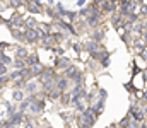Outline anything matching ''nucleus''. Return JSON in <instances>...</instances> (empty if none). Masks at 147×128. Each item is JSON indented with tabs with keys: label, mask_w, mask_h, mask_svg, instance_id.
I'll list each match as a JSON object with an SVG mask.
<instances>
[{
	"label": "nucleus",
	"mask_w": 147,
	"mask_h": 128,
	"mask_svg": "<svg viewBox=\"0 0 147 128\" xmlns=\"http://www.w3.org/2000/svg\"><path fill=\"white\" fill-rule=\"evenodd\" d=\"M5 22H7V26L10 27V31H12V29H21V27H24V17H22L21 12H14Z\"/></svg>",
	"instance_id": "obj_1"
},
{
	"label": "nucleus",
	"mask_w": 147,
	"mask_h": 128,
	"mask_svg": "<svg viewBox=\"0 0 147 128\" xmlns=\"http://www.w3.org/2000/svg\"><path fill=\"white\" fill-rule=\"evenodd\" d=\"M46 3H43L41 0H33V2H26V9L29 14H43L45 12Z\"/></svg>",
	"instance_id": "obj_2"
},
{
	"label": "nucleus",
	"mask_w": 147,
	"mask_h": 128,
	"mask_svg": "<svg viewBox=\"0 0 147 128\" xmlns=\"http://www.w3.org/2000/svg\"><path fill=\"white\" fill-rule=\"evenodd\" d=\"M128 115H130V118L134 120V121H144V118H146V113H144V109L142 108H139V106H135V104H132L130 106V111H128Z\"/></svg>",
	"instance_id": "obj_3"
},
{
	"label": "nucleus",
	"mask_w": 147,
	"mask_h": 128,
	"mask_svg": "<svg viewBox=\"0 0 147 128\" xmlns=\"http://www.w3.org/2000/svg\"><path fill=\"white\" fill-rule=\"evenodd\" d=\"M39 90H41V84L38 82L36 79L29 80V82L26 84V87H24V92H26V96H36Z\"/></svg>",
	"instance_id": "obj_4"
},
{
	"label": "nucleus",
	"mask_w": 147,
	"mask_h": 128,
	"mask_svg": "<svg viewBox=\"0 0 147 128\" xmlns=\"http://www.w3.org/2000/svg\"><path fill=\"white\" fill-rule=\"evenodd\" d=\"M101 17H103V12H98V14H91V15L86 19V26H89V27H92V29L99 27V24H101Z\"/></svg>",
	"instance_id": "obj_5"
},
{
	"label": "nucleus",
	"mask_w": 147,
	"mask_h": 128,
	"mask_svg": "<svg viewBox=\"0 0 147 128\" xmlns=\"http://www.w3.org/2000/svg\"><path fill=\"white\" fill-rule=\"evenodd\" d=\"M43 109H45V99H39V97H38L36 103H33V104L29 106V116H33V118H34V116L39 115Z\"/></svg>",
	"instance_id": "obj_6"
},
{
	"label": "nucleus",
	"mask_w": 147,
	"mask_h": 128,
	"mask_svg": "<svg viewBox=\"0 0 147 128\" xmlns=\"http://www.w3.org/2000/svg\"><path fill=\"white\" fill-rule=\"evenodd\" d=\"M72 63H70V58L69 56H57V60H55V68L57 70H67L69 67H70Z\"/></svg>",
	"instance_id": "obj_7"
},
{
	"label": "nucleus",
	"mask_w": 147,
	"mask_h": 128,
	"mask_svg": "<svg viewBox=\"0 0 147 128\" xmlns=\"http://www.w3.org/2000/svg\"><path fill=\"white\" fill-rule=\"evenodd\" d=\"M99 7H101V12H116L118 10V2H108V0H103L99 2Z\"/></svg>",
	"instance_id": "obj_8"
},
{
	"label": "nucleus",
	"mask_w": 147,
	"mask_h": 128,
	"mask_svg": "<svg viewBox=\"0 0 147 128\" xmlns=\"http://www.w3.org/2000/svg\"><path fill=\"white\" fill-rule=\"evenodd\" d=\"M70 85H72V82H70L69 79H65L63 75H58V79H57V89H58L60 92H69Z\"/></svg>",
	"instance_id": "obj_9"
},
{
	"label": "nucleus",
	"mask_w": 147,
	"mask_h": 128,
	"mask_svg": "<svg viewBox=\"0 0 147 128\" xmlns=\"http://www.w3.org/2000/svg\"><path fill=\"white\" fill-rule=\"evenodd\" d=\"M94 60H98V62H101L103 63V67H108V56H110V53L106 51V50H101V51H98V53H94V55H91Z\"/></svg>",
	"instance_id": "obj_10"
},
{
	"label": "nucleus",
	"mask_w": 147,
	"mask_h": 128,
	"mask_svg": "<svg viewBox=\"0 0 147 128\" xmlns=\"http://www.w3.org/2000/svg\"><path fill=\"white\" fill-rule=\"evenodd\" d=\"M84 50H86L87 53H91V55H94V53H98V51H101V44L91 40V41L84 43Z\"/></svg>",
	"instance_id": "obj_11"
},
{
	"label": "nucleus",
	"mask_w": 147,
	"mask_h": 128,
	"mask_svg": "<svg viewBox=\"0 0 147 128\" xmlns=\"http://www.w3.org/2000/svg\"><path fill=\"white\" fill-rule=\"evenodd\" d=\"M14 56H16V60H28L29 51H28V48H24V46H16Z\"/></svg>",
	"instance_id": "obj_12"
},
{
	"label": "nucleus",
	"mask_w": 147,
	"mask_h": 128,
	"mask_svg": "<svg viewBox=\"0 0 147 128\" xmlns=\"http://www.w3.org/2000/svg\"><path fill=\"white\" fill-rule=\"evenodd\" d=\"M9 121H10V123H12L14 127L24 125V121H26V115H24V113H19V111H17V113H16L14 116H10V118H9Z\"/></svg>",
	"instance_id": "obj_13"
},
{
	"label": "nucleus",
	"mask_w": 147,
	"mask_h": 128,
	"mask_svg": "<svg viewBox=\"0 0 147 128\" xmlns=\"http://www.w3.org/2000/svg\"><path fill=\"white\" fill-rule=\"evenodd\" d=\"M123 22H125V17L120 14V10H116V12H113V14H111V24H113L115 27L123 26Z\"/></svg>",
	"instance_id": "obj_14"
},
{
	"label": "nucleus",
	"mask_w": 147,
	"mask_h": 128,
	"mask_svg": "<svg viewBox=\"0 0 147 128\" xmlns=\"http://www.w3.org/2000/svg\"><path fill=\"white\" fill-rule=\"evenodd\" d=\"M57 26H58V27H62V29H65V31H67V33H70V34H77L75 26H74V24H70V22H65V21L58 19V21H57Z\"/></svg>",
	"instance_id": "obj_15"
},
{
	"label": "nucleus",
	"mask_w": 147,
	"mask_h": 128,
	"mask_svg": "<svg viewBox=\"0 0 147 128\" xmlns=\"http://www.w3.org/2000/svg\"><path fill=\"white\" fill-rule=\"evenodd\" d=\"M26 43H29V44H36V43H39L36 29H28V31H26Z\"/></svg>",
	"instance_id": "obj_16"
},
{
	"label": "nucleus",
	"mask_w": 147,
	"mask_h": 128,
	"mask_svg": "<svg viewBox=\"0 0 147 128\" xmlns=\"http://www.w3.org/2000/svg\"><path fill=\"white\" fill-rule=\"evenodd\" d=\"M26 99V92L24 90H19V89H14V92H12V103L16 104H21L22 101Z\"/></svg>",
	"instance_id": "obj_17"
},
{
	"label": "nucleus",
	"mask_w": 147,
	"mask_h": 128,
	"mask_svg": "<svg viewBox=\"0 0 147 128\" xmlns=\"http://www.w3.org/2000/svg\"><path fill=\"white\" fill-rule=\"evenodd\" d=\"M105 34H106L105 27H96V29L92 31V41L101 43V41H103V38H105Z\"/></svg>",
	"instance_id": "obj_18"
},
{
	"label": "nucleus",
	"mask_w": 147,
	"mask_h": 128,
	"mask_svg": "<svg viewBox=\"0 0 147 128\" xmlns=\"http://www.w3.org/2000/svg\"><path fill=\"white\" fill-rule=\"evenodd\" d=\"M43 46H46V48H55L57 44H58V41H57V38H55V34L51 33V34H48L45 40H43Z\"/></svg>",
	"instance_id": "obj_19"
},
{
	"label": "nucleus",
	"mask_w": 147,
	"mask_h": 128,
	"mask_svg": "<svg viewBox=\"0 0 147 128\" xmlns=\"http://www.w3.org/2000/svg\"><path fill=\"white\" fill-rule=\"evenodd\" d=\"M80 115H82V118H84V120H86V121H87L91 127H92V125L96 123V120H98V118L92 115V111H91L89 108H86V111H84V113H80Z\"/></svg>",
	"instance_id": "obj_20"
},
{
	"label": "nucleus",
	"mask_w": 147,
	"mask_h": 128,
	"mask_svg": "<svg viewBox=\"0 0 147 128\" xmlns=\"http://www.w3.org/2000/svg\"><path fill=\"white\" fill-rule=\"evenodd\" d=\"M77 74H79V68H77L75 65H70V67L63 72V77H65V79H69V80H72Z\"/></svg>",
	"instance_id": "obj_21"
},
{
	"label": "nucleus",
	"mask_w": 147,
	"mask_h": 128,
	"mask_svg": "<svg viewBox=\"0 0 147 128\" xmlns=\"http://www.w3.org/2000/svg\"><path fill=\"white\" fill-rule=\"evenodd\" d=\"M84 79H86L84 72H82V70H79V74L74 77L72 80H70V82H72V87H74V85H84Z\"/></svg>",
	"instance_id": "obj_22"
},
{
	"label": "nucleus",
	"mask_w": 147,
	"mask_h": 128,
	"mask_svg": "<svg viewBox=\"0 0 147 128\" xmlns=\"http://www.w3.org/2000/svg\"><path fill=\"white\" fill-rule=\"evenodd\" d=\"M9 80L14 84L17 80H22V75H21V70H10L9 72Z\"/></svg>",
	"instance_id": "obj_23"
},
{
	"label": "nucleus",
	"mask_w": 147,
	"mask_h": 128,
	"mask_svg": "<svg viewBox=\"0 0 147 128\" xmlns=\"http://www.w3.org/2000/svg\"><path fill=\"white\" fill-rule=\"evenodd\" d=\"M26 63H28V67H34V65L41 63V62H39V56H38L36 53H29V56H28Z\"/></svg>",
	"instance_id": "obj_24"
},
{
	"label": "nucleus",
	"mask_w": 147,
	"mask_h": 128,
	"mask_svg": "<svg viewBox=\"0 0 147 128\" xmlns=\"http://www.w3.org/2000/svg\"><path fill=\"white\" fill-rule=\"evenodd\" d=\"M38 24H39V22H38L34 17H26V19H24V26H26L28 29H36Z\"/></svg>",
	"instance_id": "obj_25"
},
{
	"label": "nucleus",
	"mask_w": 147,
	"mask_h": 128,
	"mask_svg": "<svg viewBox=\"0 0 147 128\" xmlns=\"http://www.w3.org/2000/svg\"><path fill=\"white\" fill-rule=\"evenodd\" d=\"M60 103H62L63 106H70V104H72V94H70V90H69V92H63V96L60 97Z\"/></svg>",
	"instance_id": "obj_26"
},
{
	"label": "nucleus",
	"mask_w": 147,
	"mask_h": 128,
	"mask_svg": "<svg viewBox=\"0 0 147 128\" xmlns=\"http://www.w3.org/2000/svg\"><path fill=\"white\" fill-rule=\"evenodd\" d=\"M146 48H147V46L144 44V43H142V40H134V50H135L139 55H140V53H142Z\"/></svg>",
	"instance_id": "obj_27"
},
{
	"label": "nucleus",
	"mask_w": 147,
	"mask_h": 128,
	"mask_svg": "<svg viewBox=\"0 0 147 128\" xmlns=\"http://www.w3.org/2000/svg\"><path fill=\"white\" fill-rule=\"evenodd\" d=\"M12 67H14V70H22V68L28 67V63H26V60H16V58H14Z\"/></svg>",
	"instance_id": "obj_28"
},
{
	"label": "nucleus",
	"mask_w": 147,
	"mask_h": 128,
	"mask_svg": "<svg viewBox=\"0 0 147 128\" xmlns=\"http://www.w3.org/2000/svg\"><path fill=\"white\" fill-rule=\"evenodd\" d=\"M7 5L12 7V9H19V7H26V2H22V0H10Z\"/></svg>",
	"instance_id": "obj_29"
},
{
	"label": "nucleus",
	"mask_w": 147,
	"mask_h": 128,
	"mask_svg": "<svg viewBox=\"0 0 147 128\" xmlns=\"http://www.w3.org/2000/svg\"><path fill=\"white\" fill-rule=\"evenodd\" d=\"M89 15H91V10H89V5H86V7H82V9H80V12H79V17H82V19L86 21V19L89 17Z\"/></svg>",
	"instance_id": "obj_30"
},
{
	"label": "nucleus",
	"mask_w": 147,
	"mask_h": 128,
	"mask_svg": "<svg viewBox=\"0 0 147 128\" xmlns=\"http://www.w3.org/2000/svg\"><path fill=\"white\" fill-rule=\"evenodd\" d=\"M62 96H63V92H60L58 89H55L53 92H50V94H48V97H50V99H53V101H60V97H62Z\"/></svg>",
	"instance_id": "obj_31"
},
{
	"label": "nucleus",
	"mask_w": 147,
	"mask_h": 128,
	"mask_svg": "<svg viewBox=\"0 0 147 128\" xmlns=\"http://www.w3.org/2000/svg\"><path fill=\"white\" fill-rule=\"evenodd\" d=\"M77 125H79V128H92L84 118H82V115H79L77 116Z\"/></svg>",
	"instance_id": "obj_32"
},
{
	"label": "nucleus",
	"mask_w": 147,
	"mask_h": 128,
	"mask_svg": "<svg viewBox=\"0 0 147 128\" xmlns=\"http://www.w3.org/2000/svg\"><path fill=\"white\" fill-rule=\"evenodd\" d=\"M65 17H67V19L70 21V24H72V22H75V21H77L79 14H77V12H72V10H67V12H65Z\"/></svg>",
	"instance_id": "obj_33"
},
{
	"label": "nucleus",
	"mask_w": 147,
	"mask_h": 128,
	"mask_svg": "<svg viewBox=\"0 0 147 128\" xmlns=\"http://www.w3.org/2000/svg\"><path fill=\"white\" fill-rule=\"evenodd\" d=\"M2 65H5V67H9V65H12L14 63V58H10V56H7V55H3V58H2V62H0Z\"/></svg>",
	"instance_id": "obj_34"
},
{
	"label": "nucleus",
	"mask_w": 147,
	"mask_h": 128,
	"mask_svg": "<svg viewBox=\"0 0 147 128\" xmlns=\"http://www.w3.org/2000/svg\"><path fill=\"white\" fill-rule=\"evenodd\" d=\"M9 67H5V65H2L0 63V77H3V75H9Z\"/></svg>",
	"instance_id": "obj_35"
},
{
	"label": "nucleus",
	"mask_w": 147,
	"mask_h": 128,
	"mask_svg": "<svg viewBox=\"0 0 147 128\" xmlns=\"http://www.w3.org/2000/svg\"><path fill=\"white\" fill-rule=\"evenodd\" d=\"M139 15H147V5H146V3H140V9H139Z\"/></svg>",
	"instance_id": "obj_36"
},
{
	"label": "nucleus",
	"mask_w": 147,
	"mask_h": 128,
	"mask_svg": "<svg viewBox=\"0 0 147 128\" xmlns=\"http://www.w3.org/2000/svg\"><path fill=\"white\" fill-rule=\"evenodd\" d=\"M128 125H130V120H128V118H123V120L120 121V128H128Z\"/></svg>",
	"instance_id": "obj_37"
},
{
	"label": "nucleus",
	"mask_w": 147,
	"mask_h": 128,
	"mask_svg": "<svg viewBox=\"0 0 147 128\" xmlns=\"http://www.w3.org/2000/svg\"><path fill=\"white\" fill-rule=\"evenodd\" d=\"M72 48L77 51V53H79V51H82V50H84V44H80V43H74Z\"/></svg>",
	"instance_id": "obj_38"
},
{
	"label": "nucleus",
	"mask_w": 147,
	"mask_h": 128,
	"mask_svg": "<svg viewBox=\"0 0 147 128\" xmlns=\"http://www.w3.org/2000/svg\"><path fill=\"white\" fill-rule=\"evenodd\" d=\"M60 116H62V118H63V120H65V121H70V120H72V115H70V116H69V113H63V111H62V113H60Z\"/></svg>",
	"instance_id": "obj_39"
},
{
	"label": "nucleus",
	"mask_w": 147,
	"mask_h": 128,
	"mask_svg": "<svg viewBox=\"0 0 147 128\" xmlns=\"http://www.w3.org/2000/svg\"><path fill=\"white\" fill-rule=\"evenodd\" d=\"M128 128H139V123L132 120V121H130V125H128Z\"/></svg>",
	"instance_id": "obj_40"
},
{
	"label": "nucleus",
	"mask_w": 147,
	"mask_h": 128,
	"mask_svg": "<svg viewBox=\"0 0 147 128\" xmlns=\"http://www.w3.org/2000/svg\"><path fill=\"white\" fill-rule=\"evenodd\" d=\"M140 56H142V58H144V60L147 62V48L144 50V51H142V53H140Z\"/></svg>",
	"instance_id": "obj_41"
},
{
	"label": "nucleus",
	"mask_w": 147,
	"mask_h": 128,
	"mask_svg": "<svg viewBox=\"0 0 147 128\" xmlns=\"http://www.w3.org/2000/svg\"><path fill=\"white\" fill-rule=\"evenodd\" d=\"M84 3H86L84 0H77V5H79V7H84Z\"/></svg>",
	"instance_id": "obj_42"
},
{
	"label": "nucleus",
	"mask_w": 147,
	"mask_h": 128,
	"mask_svg": "<svg viewBox=\"0 0 147 128\" xmlns=\"http://www.w3.org/2000/svg\"><path fill=\"white\" fill-rule=\"evenodd\" d=\"M7 128H17V127H14V125H10V127H7Z\"/></svg>",
	"instance_id": "obj_43"
},
{
	"label": "nucleus",
	"mask_w": 147,
	"mask_h": 128,
	"mask_svg": "<svg viewBox=\"0 0 147 128\" xmlns=\"http://www.w3.org/2000/svg\"><path fill=\"white\" fill-rule=\"evenodd\" d=\"M140 128H147V127H146V125H140Z\"/></svg>",
	"instance_id": "obj_44"
},
{
	"label": "nucleus",
	"mask_w": 147,
	"mask_h": 128,
	"mask_svg": "<svg viewBox=\"0 0 147 128\" xmlns=\"http://www.w3.org/2000/svg\"><path fill=\"white\" fill-rule=\"evenodd\" d=\"M2 89H3V85H0V90H2Z\"/></svg>",
	"instance_id": "obj_45"
},
{
	"label": "nucleus",
	"mask_w": 147,
	"mask_h": 128,
	"mask_svg": "<svg viewBox=\"0 0 147 128\" xmlns=\"http://www.w3.org/2000/svg\"><path fill=\"white\" fill-rule=\"evenodd\" d=\"M0 19H2V15H0Z\"/></svg>",
	"instance_id": "obj_46"
}]
</instances>
